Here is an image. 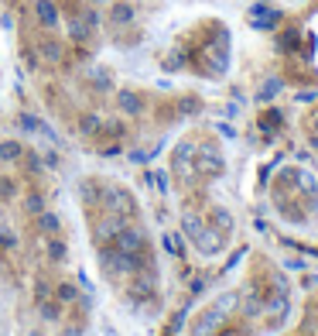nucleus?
Instances as JSON below:
<instances>
[{"label":"nucleus","instance_id":"1","mask_svg":"<svg viewBox=\"0 0 318 336\" xmlns=\"http://www.w3.org/2000/svg\"><path fill=\"white\" fill-rule=\"evenodd\" d=\"M35 14H38V21L45 24V28H58V7L52 4V0H35Z\"/></svg>","mask_w":318,"mask_h":336},{"label":"nucleus","instance_id":"2","mask_svg":"<svg viewBox=\"0 0 318 336\" xmlns=\"http://www.w3.org/2000/svg\"><path fill=\"white\" fill-rule=\"evenodd\" d=\"M116 103H120V110H123V114H140V106H144L140 96H137L133 89H120V93H116Z\"/></svg>","mask_w":318,"mask_h":336},{"label":"nucleus","instance_id":"3","mask_svg":"<svg viewBox=\"0 0 318 336\" xmlns=\"http://www.w3.org/2000/svg\"><path fill=\"white\" fill-rule=\"evenodd\" d=\"M0 158H4V161L24 158V144H21V141H0Z\"/></svg>","mask_w":318,"mask_h":336},{"label":"nucleus","instance_id":"4","mask_svg":"<svg viewBox=\"0 0 318 336\" xmlns=\"http://www.w3.org/2000/svg\"><path fill=\"white\" fill-rule=\"evenodd\" d=\"M110 21H113V24H130V21H133V11L127 7V4H113Z\"/></svg>","mask_w":318,"mask_h":336},{"label":"nucleus","instance_id":"5","mask_svg":"<svg viewBox=\"0 0 318 336\" xmlns=\"http://www.w3.org/2000/svg\"><path fill=\"white\" fill-rule=\"evenodd\" d=\"M41 55H45L48 62H58V59H62V45H58V41H52V38L41 41Z\"/></svg>","mask_w":318,"mask_h":336},{"label":"nucleus","instance_id":"6","mask_svg":"<svg viewBox=\"0 0 318 336\" xmlns=\"http://www.w3.org/2000/svg\"><path fill=\"white\" fill-rule=\"evenodd\" d=\"M55 295H58V302H72V298H75V288L69 285V281H62V285L55 288Z\"/></svg>","mask_w":318,"mask_h":336},{"label":"nucleus","instance_id":"7","mask_svg":"<svg viewBox=\"0 0 318 336\" xmlns=\"http://www.w3.org/2000/svg\"><path fill=\"white\" fill-rule=\"evenodd\" d=\"M58 312H62V305H55V302H41V316L45 319H58Z\"/></svg>","mask_w":318,"mask_h":336},{"label":"nucleus","instance_id":"8","mask_svg":"<svg viewBox=\"0 0 318 336\" xmlns=\"http://www.w3.org/2000/svg\"><path fill=\"white\" fill-rule=\"evenodd\" d=\"M79 127H82V134H96V127H99V117H93V114H89V117H82V124H79Z\"/></svg>","mask_w":318,"mask_h":336},{"label":"nucleus","instance_id":"9","mask_svg":"<svg viewBox=\"0 0 318 336\" xmlns=\"http://www.w3.org/2000/svg\"><path fill=\"white\" fill-rule=\"evenodd\" d=\"M41 227H45V230H58V216H55V213H45V209H41Z\"/></svg>","mask_w":318,"mask_h":336},{"label":"nucleus","instance_id":"10","mask_svg":"<svg viewBox=\"0 0 318 336\" xmlns=\"http://www.w3.org/2000/svg\"><path fill=\"white\" fill-rule=\"evenodd\" d=\"M28 209L41 213V209H45V199H41V196H28Z\"/></svg>","mask_w":318,"mask_h":336},{"label":"nucleus","instance_id":"11","mask_svg":"<svg viewBox=\"0 0 318 336\" xmlns=\"http://www.w3.org/2000/svg\"><path fill=\"white\" fill-rule=\"evenodd\" d=\"M0 196H4V199L14 196V182H11V178H4V182H0Z\"/></svg>","mask_w":318,"mask_h":336},{"label":"nucleus","instance_id":"12","mask_svg":"<svg viewBox=\"0 0 318 336\" xmlns=\"http://www.w3.org/2000/svg\"><path fill=\"white\" fill-rule=\"evenodd\" d=\"M48 251H52V257H65V244H58V240H52V247H48Z\"/></svg>","mask_w":318,"mask_h":336},{"label":"nucleus","instance_id":"13","mask_svg":"<svg viewBox=\"0 0 318 336\" xmlns=\"http://www.w3.org/2000/svg\"><path fill=\"white\" fill-rule=\"evenodd\" d=\"M24 158H28V168H31V172H38V168H41V161H38L35 155H24Z\"/></svg>","mask_w":318,"mask_h":336},{"label":"nucleus","instance_id":"14","mask_svg":"<svg viewBox=\"0 0 318 336\" xmlns=\"http://www.w3.org/2000/svg\"><path fill=\"white\" fill-rule=\"evenodd\" d=\"M86 24H89V28H96V24H99V14H96V11H89V14H86Z\"/></svg>","mask_w":318,"mask_h":336},{"label":"nucleus","instance_id":"15","mask_svg":"<svg viewBox=\"0 0 318 336\" xmlns=\"http://www.w3.org/2000/svg\"><path fill=\"white\" fill-rule=\"evenodd\" d=\"M72 38H86V28L82 24H72Z\"/></svg>","mask_w":318,"mask_h":336},{"label":"nucleus","instance_id":"16","mask_svg":"<svg viewBox=\"0 0 318 336\" xmlns=\"http://www.w3.org/2000/svg\"><path fill=\"white\" fill-rule=\"evenodd\" d=\"M0 247H14V237L11 234H0Z\"/></svg>","mask_w":318,"mask_h":336},{"label":"nucleus","instance_id":"17","mask_svg":"<svg viewBox=\"0 0 318 336\" xmlns=\"http://www.w3.org/2000/svg\"><path fill=\"white\" fill-rule=\"evenodd\" d=\"M93 4H106V0H93Z\"/></svg>","mask_w":318,"mask_h":336},{"label":"nucleus","instance_id":"18","mask_svg":"<svg viewBox=\"0 0 318 336\" xmlns=\"http://www.w3.org/2000/svg\"><path fill=\"white\" fill-rule=\"evenodd\" d=\"M31 336H45V333H31Z\"/></svg>","mask_w":318,"mask_h":336}]
</instances>
